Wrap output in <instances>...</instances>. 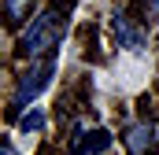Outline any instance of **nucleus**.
Here are the masks:
<instances>
[{"label": "nucleus", "instance_id": "0eeeda50", "mask_svg": "<svg viewBox=\"0 0 159 155\" xmlns=\"http://www.w3.org/2000/svg\"><path fill=\"white\" fill-rule=\"evenodd\" d=\"M19 126H22L26 133H41V129H44V115H41V111H30V115H22Z\"/></svg>", "mask_w": 159, "mask_h": 155}, {"label": "nucleus", "instance_id": "20e7f679", "mask_svg": "<svg viewBox=\"0 0 159 155\" xmlns=\"http://www.w3.org/2000/svg\"><path fill=\"white\" fill-rule=\"evenodd\" d=\"M111 148V133L107 129H89L74 137V155H100Z\"/></svg>", "mask_w": 159, "mask_h": 155}, {"label": "nucleus", "instance_id": "423d86ee", "mask_svg": "<svg viewBox=\"0 0 159 155\" xmlns=\"http://www.w3.org/2000/svg\"><path fill=\"white\" fill-rule=\"evenodd\" d=\"M30 7H34V0H4V11H7V22L11 26H19L30 15Z\"/></svg>", "mask_w": 159, "mask_h": 155}, {"label": "nucleus", "instance_id": "6e6552de", "mask_svg": "<svg viewBox=\"0 0 159 155\" xmlns=\"http://www.w3.org/2000/svg\"><path fill=\"white\" fill-rule=\"evenodd\" d=\"M141 7H144V19H148V22L159 19V0H141Z\"/></svg>", "mask_w": 159, "mask_h": 155}, {"label": "nucleus", "instance_id": "1a4fd4ad", "mask_svg": "<svg viewBox=\"0 0 159 155\" xmlns=\"http://www.w3.org/2000/svg\"><path fill=\"white\" fill-rule=\"evenodd\" d=\"M4 155H15V148H11V140H7V144H4Z\"/></svg>", "mask_w": 159, "mask_h": 155}, {"label": "nucleus", "instance_id": "f03ea898", "mask_svg": "<svg viewBox=\"0 0 159 155\" xmlns=\"http://www.w3.org/2000/svg\"><path fill=\"white\" fill-rule=\"evenodd\" d=\"M56 63H59V55L56 52H48L44 59H30V70L19 78V85H15V96H11V118L19 115L34 96H37L41 89L52 81V74H56Z\"/></svg>", "mask_w": 159, "mask_h": 155}, {"label": "nucleus", "instance_id": "f257e3e1", "mask_svg": "<svg viewBox=\"0 0 159 155\" xmlns=\"http://www.w3.org/2000/svg\"><path fill=\"white\" fill-rule=\"evenodd\" d=\"M70 11H74V0H56L48 11H41L37 19L30 22V30L22 33V41H19V55L41 59V55L56 52L59 41H63V30H67Z\"/></svg>", "mask_w": 159, "mask_h": 155}, {"label": "nucleus", "instance_id": "39448f33", "mask_svg": "<svg viewBox=\"0 0 159 155\" xmlns=\"http://www.w3.org/2000/svg\"><path fill=\"white\" fill-rule=\"evenodd\" d=\"M122 144H126L129 155H148V152H152V122H137V126H129L126 137H122Z\"/></svg>", "mask_w": 159, "mask_h": 155}, {"label": "nucleus", "instance_id": "7ed1b4c3", "mask_svg": "<svg viewBox=\"0 0 159 155\" xmlns=\"http://www.w3.org/2000/svg\"><path fill=\"white\" fill-rule=\"evenodd\" d=\"M111 30H115V41H119V48H129V52H144V44H148V37H144V30H137L122 11H115L111 15Z\"/></svg>", "mask_w": 159, "mask_h": 155}]
</instances>
